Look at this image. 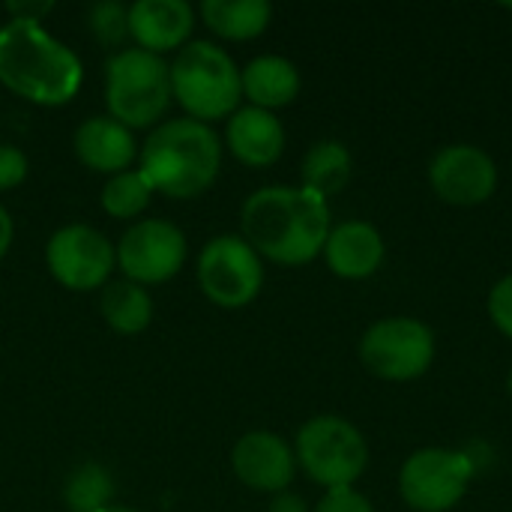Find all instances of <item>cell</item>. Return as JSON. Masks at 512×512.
<instances>
[{"instance_id":"cell-22","label":"cell","mask_w":512,"mask_h":512,"mask_svg":"<svg viewBox=\"0 0 512 512\" xmlns=\"http://www.w3.org/2000/svg\"><path fill=\"white\" fill-rule=\"evenodd\" d=\"M63 501L72 512H99L114 501V477L102 465H81L66 477Z\"/></svg>"},{"instance_id":"cell-30","label":"cell","mask_w":512,"mask_h":512,"mask_svg":"<svg viewBox=\"0 0 512 512\" xmlns=\"http://www.w3.org/2000/svg\"><path fill=\"white\" fill-rule=\"evenodd\" d=\"M12 234H15V228H12V216L6 213V207H0V258L9 252V246H12Z\"/></svg>"},{"instance_id":"cell-3","label":"cell","mask_w":512,"mask_h":512,"mask_svg":"<svg viewBox=\"0 0 512 512\" xmlns=\"http://www.w3.org/2000/svg\"><path fill=\"white\" fill-rule=\"evenodd\" d=\"M222 165L219 135L192 117L168 120L150 132L141 153V174L153 192L168 198H195L213 186Z\"/></svg>"},{"instance_id":"cell-17","label":"cell","mask_w":512,"mask_h":512,"mask_svg":"<svg viewBox=\"0 0 512 512\" xmlns=\"http://www.w3.org/2000/svg\"><path fill=\"white\" fill-rule=\"evenodd\" d=\"M75 153L93 171L123 174L135 159V138L114 117H87L75 129Z\"/></svg>"},{"instance_id":"cell-7","label":"cell","mask_w":512,"mask_h":512,"mask_svg":"<svg viewBox=\"0 0 512 512\" xmlns=\"http://www.w3.org/2000/svg\"><path fill=\"white\" fill-rule=\"evenodd\" d=\"M360 360L381 381H414L435 360V333L417 318L375 321L360 339Z\"/></svg>"},{"instance_id":"cell-16","label":"cell","mask_w":512,"mask_h":512,"mask_svg":"<svg viewBox=\"0 0 512 512\" xmlns=\"http://www.w3.org/2000/svg\"><path fill=\"white\" fill-rule=\"evenodd\" d=\"M384 237L369 222H342L324 243L327 267L342 279H369L384 264Z\"/></svg>"},{"instance_id":"cell-27","label":"cell","mask_w":512,"mask_h":512,"mask_svg":"<svg viewBox=\"0 0 512 512\" xmlns=\"http://www.w3.org/2000/svg\"><path fill=\"white\" fill-rule=\"evenodd\" d=\"M24 177H27V156L12 144H0V189H15Z\"/></svg>"},{"instance_id":"cell-28","label":"cell","mask_w":512,"mask_h":512,"mask_svg":"<svg viewBox=\"0 0 512 512\" xmlns=\"http://www.w3.org/2000/svg\"><path fill=\"white\" fill-rule=\"evenodd\" d=\"M6 9H9V15L15 21H39L42 15L51 12V0H39V3H9Z\"/></svg>"},{"instance_id":"cell-12","label":"cell","mask_w":512,"mask_h":512,"mask_svg":"<svg viewBox=\"0 0 512 512\" xmlns=\"http://www.w3.org/2000/svg\"><path fill=\"white\" fill-rule=\"evenodd\" d=\"M429 183L435 195L453 207H477L498 189L495 159L474 144H450L435 153L429 165Z\"/></svg>"},{"instance_id":"cell-19","label":"cell","mask_w":512,"mask_h":512,"mask_svg":"<svg viewBox=\"0 0 512 512\" xmlns=\"http://www.w3.org/2000/svg\"><path fill=\"white\" fill-rule=\"evenodd\" d=\"M201 15L222 39H255L267 30L273 6L267 0H204Z\"/></svg>"},{"instance_id":"cell-15","label":"cell","mask_w":512,"mask_h":512,"mask_svg":"<svg viewBox=\"0 0 512 512\" xmlns=\"http://www.w3.org/2000/svg\"><path fill=\"white\" fill-rule=\"evenodd\" d=\"M228 150L249 168L273 165L285 150V126L273 111L246 105L237 108L225 129Z\"/></svg>"},{"instance_id":"cell-32","label":"cell","mask_w":512,"mask_h":512,"mask_svg":"<svg viewBox=\"0 0 512 512\" xmlns=\"http://www.w3.org/2000/svg\"><path fill=\"white\" fill-rule=\"evenodd\" d=\"M507 387H510V396H512V369H510V381H507Z\"/></svg>"},{"instance_id":"cell-21","label":"cell","mask_w":512,"mask_h":512,"mask_svg":"<svg viewBox=\"0 0 512 512\" xmlns=\"http://www.w3.org/2000/svg\"><path fill=\"white\" fill-rule=\"evenodd\" d=\"M99 309H102V318L108 321V327L123 333V336L141 333L153 318L150 294L144 291V285H135L129 279L126 282H111L102 291Z\"/></svg>"},{"instance_id":"cell-29","label":"cell","mask_w":512,"mask_h":512,"mask_svg":"<svg viewBox=\"0 0 512 512\" xmlns=\"http://www.w3.org/2000/svg\"><path fill=\"white\" fill-rule=\"evenodd\" d=\"M267 512H309V507H306V501H303L300 495H294V492H279V495L270 501Z\"/></svg>"},{"instance_id":"cell-1","label":"cell","mask_w":512,"mask_h":512,"mask_svg":"<svg viewBox=\"0 0 512 512\" xmlns=\"http://www.w3.org/2000/svg\"><path fill=\"white\" fill-rule=\"evenodd\" d=\"M240 225L258 255L282 267H303L324 252L330 207L303 186H264L246 198Z\"/></svg>"},{"instance_id":"cell-5","label":"cell","mask_w":512,"mask_h":512,"mask_svg":"<svg viewBox=\"0 0 512 512\" xmlns=\"http://www.w3.org/2000/svg\"><path fill=\"white\" fill-rule=\"evenodd\" d=\"M105 102L126 129L153 126L171 102V66L144 48H123L105 66Z\"/></svg>"},{"instance_id":"cell-2","label":"cell","mask_w":512,"mask_h":512,"mask_svg":"<svg viewBox=\"0 0 512 512\" xmlns=\"http://www.w3.org/2000/svg\"><path fill=\"white\" fill-rule=\"evenodd\" d=\"M84 69L72 48L54 39L39 21L0 27V84L36 105H63L81 87Z\"/></svg>"},{"instance_id":"cell-6","label":"cell","mask_w":512,"mask_h":512,"mask_svg":"<svg viewBox=\"0 0 512 512\" xmlns=\"http://www.w3.org/2000/svg\"><path fill=\"white\" fill-rule=\"evenodd\" d=\"M294 456L318 486L342 489L363 477L369 465V444L354 423L342 417H315L297 432Z\"/></svg>"},{"instance_id":"cell-18","label":"cell","mask_w":512,"mask_h":512,"mask_svg":"<svg viewBox=\"0 0 512 512\" xmlns=\"http://www.w3.org/2000/svg\"><path fill=\"white\" fill-rule=\"evenodd\" d=\"M240 84H243V96L255 108L273 111V108H285L297 99L300 72L288 57L264 54V57H255L252 63H246V69L240 72Z\"/></svg>"},{"instance_id":"cell-23","label":"cell","mask_w":512,"mask_h":512,"mask_svg":"<svg viewBox=\"0 0 512 512\" xmlns=\"http://www.w3.org/2000/svg\"><path fill=\"white\" fill-rule=\"evenodd\" d=\"M150 198H153V189H150V183L144 180L141 171L114 174L102 189V207L114 219H132V216L144 213Z\"/></svg>"},{"instance_id":"cell-11","label":"cell","mask_w":512,"mask_h":512,"mask_svg":"<svg viewBox=\"0 0 512 512\" xmlns=\"http://www.w3.org/2000/svg\"><path fill=\"white\" fill-rule=\"evenodd\" d=\"M45 258L60 285L72 291H93L111 276L117 264V249L90 225H66L48 240Z\"/></svg>"},{"instance_id":"cell-31","label":"cell","mask_w":512,"mask_h":512,"mask_svg":"<svg viewBox=\"0 0 512 512\" xmlns=\"http://www.w3.org/2000/svg\"><path fill=\"white\" fill-rule=\"evenodd\" d=\"M99 512H138V510H129V507H120V504H111V507H105V510Z\"/></svg>"},{"instance_id":"cell-24","label":"cell","mask_w":512,"mask_h":512,"mask_svg":"<svg viewBox=\"0 0 512 512\" xmlns=\"http://www.w3.org/2000/svg\"><path fill=\"white\" fill-rule=\"evenodd\" d=\"M90 30L102 45H120L129 36V9L117 0H102L87 12Z\"/></svg>"},{"instance_id":"cell-8","label":"cell","mask_w":512,"mask_h":512,"mask_svg":"<svg viewBox=\"0 0 512 512\" xmlns=\"http://www.w3.org/2000/svg\"><path fill=\"white\" fill-rule=\"evenodd\" d=\"M474 480V462L462 450L423 447L411 453L399 474V492L417 512H450Z\"/></svg>"},{"instance_id":"cell-26","label":"cell","mask_w":512,"mask_h":512,"mask_svg":"<svg viewBox=\"0 0 512 512\" xmlns=\"http://www.w3.org/2000/svg\"><path fill=\"white\" fill-rule=\"evenodd\" d=\"M315 512H375L369 498L360 495L354 486H342V489H327L324 498L318 501Z\"/></svg>"},{"instance_id":"cell-9","label":"cell","mask_w":512,"mask_h":512,"mask_svg":"<svg viewBox=\"0 0 512 512\" xmlns=\"http://www.w3.org/2000/svg\"><path fill=\"white\" fill-rule=\"evenodd\" d=\"M198 282L216 306L240 309L252 303L264 285L261 255L237 234L213 237L198 255Z\"/></svg>"},{"instance_id":"cell-4","label":"cell","mask_w":512,"mask_h":512,"mask_svg":"<svg viewBox=\"0 0 512 512\" xmlns=\"http://www.w3.org/2000/svg\"><path fill=\"white\" fill-rule=\"evenodd\" d=\"M171 96H177L192 120L231 117L243 96L240 69L219 45L207 39L186 42L171 63Z\"/></svg>"},{"instance_id":"cell-13","label":"cell","mask_w":512,"mask_h":512,"mask_svg":"<svg viewBox=\"0 0 512 512\" xmlns=\"http://www.w3.org/2000/svg\"><path fill=\"white\" fill-rule=\"evenodd\" d=\"M231 468L240 477V483H246L249 489L279 495V492H288L294 480L297 456L279 435L249 432L234 444Z\"/></svg>"},{"instance_id":"cell-14","label":"cell","mask_w":512,"mask_h":512,"mask_svg":"<svg viewBox=\"0 0 512 512\" xmlns=\"http://www.w3.org/2000/svg\"><path fill=\"white\" fill-rule=\"evenodd\" d=\"M192 24L195 12L186 0H135L129 6V36L150 54L183 48Z\"/></svg>"},{"instance_id":"cell-10","label":"cell","mask_w":512,"mask_h":512,"mask_svg":"<svg viewBox=\"0 0 512 512\" xmlns=\"http://www.w3.org/2000/svg\"><path fill=\"white\" fill-rule=\"evenodd\" d=\"M117 264L135 285L165 282L186 264V237L165 219H144L120 237Z\"/></svg>"},{"instance_id":"cell-25","label":"cell","mask_w":512,"mask_h":512,"mask_svg":"<svg viewBox=\"0 0 512 512\" xmlns=\"http://www.w3.org/2000/svg\"><path fill=\"white\" fill-rule=\"evenodd\" d=\"M489 318H492V324L512 339V273L510 276H504L495 288H492V294H489Z\"/></svg>"},{"instance_id":"cell-20","label":"cell","mask_w":512,"mask_h":512,"mask_svg":"<svg viewBox=\"0 0 512 512\" xmlns=\"http://www.w3.org/2000/svg\"><path fill=\"white\" fill-rule=\"evenodd\" d=\"M351 153L342 141H318L312 144V150L306 153L303 159V168H300V177H303V189L321 195L324 201L330 195H339L348 180H351Z\"/></svg>"}]
</instances>
